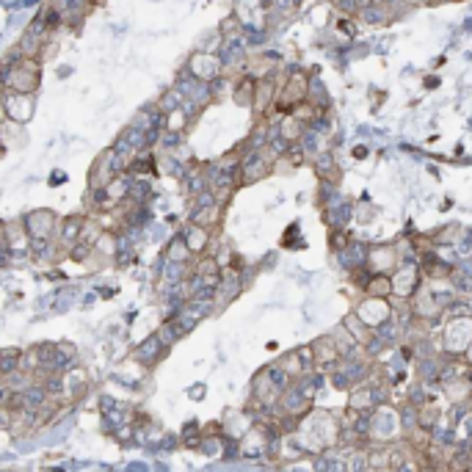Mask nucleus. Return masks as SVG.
<instances>
[{"label":"nucleus","instance_id":"obj_1","mask_svg":"<svg viewBox=\"0 0 472 472\" xmlns=\"http://www.w3.org/2000/svg\"><path fill=\"white\" fill-rule=\"evenodd\" d=\"M370 262L376 268H393L395 262H398V251H395L393 246H376L370 251Z\"/></svg>","mask_w":472,"mask_h":472},{"label":"nucleus","instance_id":"obj_2","mask_svg":"<svg viewBox=\"0 0 472 472\" xmlns=\"http://www.w3.org/2000/svg\"><path fill=\"white\" fill-rule=\"evenodd\" d=\"M279 130H282V136H285L288 141H296V139L301 136L304 125H301V122H299L293 113H285V116H282V127H279Z\"/></svg>","mask_w":472,"mask_h":472},{"label":"nucleus","instance_id":"obj_3","mask_svg":"<svg viewBox=\"0 0 472 472\" xmlns=\"http://www.w3.org/2000/svg\"><path fill=\"white\" fill-rule=\"evenodd\" d=\"M368 155V150H365V147H356V150H354V157H365Z\"/></svg>","mask_w":472,"mask_h":472}]
</instances>
